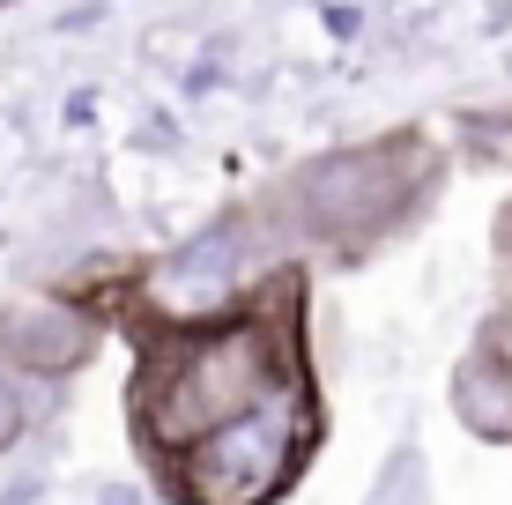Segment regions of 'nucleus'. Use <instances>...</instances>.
<instances>
[{
  "label": "nucleus",
  "mask_w": 512,
  "mask_h": 505,
  "mask_svg": "<svg viewBox=\"0 0 512 505\" xmlns=\"http://www.w3.org/2000/svg\"><path fill=\"white\" fill-rule=\"evenodd\" d=\"M141 364L127 387L134 446L164 476L186 446H201L208 431L238 424L245 409H260L290 379L312 372L305 357V268H268L238 305L201 312V320H149L134 327Z\"/></svg>",
  "instance_id": "nucleus-1"
},
{
  "label": "nucleus",
  "mask_w": 512,
  "mask_h": 505,
  "mask_svg": "<svg viewBox=\"0 0 512 505\" xmlns=\"http://www.w3.org/2000/svg\"><path fill=\"white\" fill-rule=\"evenodd\" d=\"M438 179H446V149L423 127H401V134H386V142H349L334 156L297 164L290 179H275L253 208H260L275 246H312V253L364 260V253L394 246L423 208H431Z\"/></svg>",
  "instance_id": "nucleus-2"
},
{
  "label": "nucleus",
  "mask_w": 512,
  "mask_h": 505,
  "mask_svg": "<svg viewBox=\"0 0 512 505\" xmlns=\"http://www.w3.org/2000/svg\"><path fill=\"white\" fill-rule=\"evenodd\" d=\"M327 416H320V379H290L260 409H245L238 424L208 431L201 446H186L164 468L179 505H275L290 498V483L305 476V461L320 454Z\"/></svg>",
  "instance_id": "nucleus-3"
},
{
  "label": "nucleus",
  "mask_w": 512,
  "mask_h": 505,
  "mask_svg": "<svg viewBox=\"0 0 512 505\" xmlns=\"http://www.w3.org/2000/svg\"><path fill=\"white\" fill-rule=\"evenodd\" d=\"M97 312L82 298H23L0 305V357L30 379H67L97 357Z\"/></svg>",
  "instance_id": "nucleus-4"
},
{
  "label": "nucleus",
  "mask_w": 512,
  "mask_h": 505,
  "mask_svg": "<svg viewBox=\"0 0 512 505\" xmlns=\"http://www.w3.org/2000/svg\"><path fill=\"white\" fill-rule=\"evenodd\" d=\"M453 416H461L475 439L512 446V350L498 335H483L461 364H453Z\"/></svg>",
  "instance_id": "nucleus-5"
},
{
  "label": "nucleus",
  "mask_w": 512,
  "mask_h": 505,
  "mask_svg": "<svg viewBox=\"0 0 512 505\" xmlns=\"http://www.w3.org/2000/svg\"><path fill=\"white\" fill-rule=\"evenodd\" d=\"M30 431V402H23V372H15L8 357H0V454H8L15 439Z\"/></svg>",
  "instance_id": "nucleus-6"
},
{
  "label": "nucleus",
  "mask_w": 512,
  "mask_h": 505,
  "mask_svg": "<svg viewBox=\"0 0 512 505\" xmlns=\"http://www.w3.org/2000/svg\"><path fill=\"white\" fill-rule=\"evenodd\" d=\"M498 253L512 260V201H505V216H498Z\"/></svg>",
  "instance_id": "nucleus-7"
},
{
  "label": "nucleus",
  "mask_w": 512,
  "mask_h": 505,
  "mask_svg": "<svg viewBox=\"0 0 512 505\" xmlns=\"http://www.w3.org/2000/svg\"><path fill=\"white\" fill-rule=\"evenodd\" d=\"M0 8H15V0H0Z\"/></svg>",
  "instance_id": "nucleus-8"
}]
</instances>
